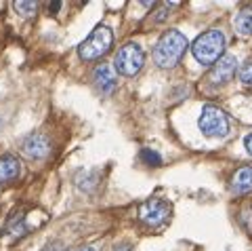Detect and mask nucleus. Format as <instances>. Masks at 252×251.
Instances as JSON below:
<instances>
[{"instance_id": "obj_6", "label": "nucleus", "mask_w": 252, "mask_h": 251, "mask_svg": "<svg viewBox=\"0 0 252 251\" xmlns=\"http://www.w3.org/2000/svg\"><path fill=\"white\" fill-rule=\"evenodd\" d=\"M139 219L149 228H158L170 217V205L162 199H147L139 205Z\"/></svg>"}, {"instance_id": "obj_1", "label": "nucleus", "mask_w": 252, "mask_h": 251, "mask_svg": "<svg viewBox=\"0 0 252 251\" xmlns=\"http://www.w3.org/2000/svg\"><path fill=\"white\" fill-rule=\"evenodd\" d=\"M187 38L179 30H168L160 36V41L154 46V61L160 68H175L181 57L185 55Z\"/></svg>"}, {"instance_id": "obj_13", "label": "nucleus", "mask_w": 252, "mask_h": 251, "mask_svg": "<svg viewBox=\"0 0 252 251\" xmlns=\"http://www.w3.org/2000/svg\"><path fill=\"white\" fill-rule=\"evenodd\" d=\"M13 6L21 17H32V15L38 11V2H23V0H19V2H15Z\"/></svg>"}, {"instance_id": "obj_14", "label": "nucleus", "mask_w": 252, "mask_h": 251, "mask_svg": "<svg viewBox=\"0 0 252 251\" xmlns=\"http://www.w3.org/2000/svg\"><path fill=\"white\" fill-rule=\"evenodd\" d=\"M240 81L246 84V87H252V57H248L240 68Z\"/></svg>"}, {"instance_id": "obj_11", "label": "nucleus", "mask_w": 252, "mask_h": 251, "mask_svg": "<svg viewBox=\"0 0 252 251\" xmlns=\"http://www.w3.org/2000/svg\"><path fill=\"white\" fill-rule=\"evenodd\" d=\"M231 192L244 197V194L252 192V167H242L231 177Z\"/></svg>"}, {"instance_id": "obj_21", "label": "nucleus", "mask_w": 252, "mask_h": 251, "mask_svg": "<svg viewBox=\"0 0 252 251\" xmlns=\"http://www.w3.org/2000/svg\"><path fill=\"white\" fill-rule=\"evenodd\" d=\"M61 6V2H53V4H49V11H57Z\"/></svg>"}, {"instance_id": "obj_18", "label": "nucleus", "mask_w": 252, "mask_h": 251, "mask_svg": "<svg viewBox=\"0 0 252 251\" xmlns=\"http://www.w3.org/2000/svg\"><path fill=\"white\" fill-rule=\"evenodd\" d=\"M244 148H246V152L252 156V133H248V135L244 137Z\"/></svg>"}, {"instance_id": "obj_10", "label": "nucleus", "mask_w": 252, "mask_h": 251, "mask_svg": "<svg viewBox=\"0 0 252 251\" xmlns=\"http://www.w3.org/2000/svg\"><path fill=\"white\" fill-rule=\"evenodd\" d=\"M19 175H21V163L13 154L0 156V182L9 184V182L19 179Z\"/></svg>"}, {"instance_id": "obj_17", "label": "nucleus", "mask_w": 252, "mask_h": 251, "mask_svg": "<svg viewBox=\"0 0 252 251\" xmlns=\"http://www.w3.org/2000/svg\"><path fill=\"white\" fill-rule=\"evenodd\" d=\"M42 251H67L65 247L61 245V243H51V245H46Z\"/></svg>"}, {"instance_id": "obj_8", "label": "nucleus", "mask_w": 252, "mask_h": 251, "mask_svg": "<svg viewBox=\"0 0 252 251\" xmlns=\"http://www.w3.org/2000/svg\"><path fill=\"white\" fill-rule=\"evenodd\" d=\"M21 152L28 159H44L51 152V142L44 133H30L21 142Z\"/></svg>"}, {"instance_id": "obj_19", "label": "nucleus", "mask_w": 252, "mask_h": 251, "mask_svg": "<svg viewBox=\"0 0 252 251\" xmlns=\"http://www.w3.org/2000/svg\"><path fill=\"white\" fill-rule=\"evenodd\" d=\"M114 251H132V245L130 243H118L114 247Z\"/></svg>"}, {"instance_id": "obj_2", "label": "nucleus", "mask_w": 252, "mask_h": 251, "mask_svg": "<svg viewBox=\"0 0 252 251\" xmlns=\"http://www.w3.org/2000/svg\"><path fill=\"white\" fill-rule=\"evenodd\" d=\"M193 57L202 66H215L217 61L225 55V36L220 30H208L202 36L195 38L191 46Z\"/></svg>"}, {"instance_id": "obj_5", "label": "nucleus", "mask_w": 252, "mask_h": 251, "mask_svg": "<svg viewBox=\"0 0 252 251\" xmlns=\"http://www.w3.org/2000/svg\"><path fill=\"white\" fill-rule=\"evenodd\" d=\"M145 64V53L137 42H128L124 44L116 55L114 68L116 72H120L124 76H135L141 72V68Z\"/></svg>"}, {"instance_id": "obj_4", "label": "nucleus", "mask_w": 252, "mask_h": 251, "mask_svg": "<svg viewBox=\"0 0 252 251\" xmlns=\"http://www.w3.org/2000/svg\"><path fill=\"white\" fill-rule=\"evenodd\" d=\"M198 127L206 137H225L229 133V119L217 106H204L198 119Z\"/></svg>"}, {"instance_id": "obj_20", "label": "nucleus", "mask_w": 252, "mask_h": 251, "mask_svg": "<svg viewBox=\"0 0 252 251\" xmlns=\"http://www.w3.org/2000/svg\"><path fill=\"white\" fill-rule=\"evenodd\" d=\"M76 251H99L97 245H86V247H80V249H76Z\"/></svg>"}, {"instance_id": "obj_7", "label": "nucleus", "mask_w": 252, "mask_h": 251, "mask_svg": "<svg viewBox=\"0 0 252 251\" xmlns=\"http://www.w3.org/2000/svg\"><path fill=\"white\" fill-rule=\"evenodd\" d=\"M235 70H238V59H235V55H223L215 66L210 68V72L206 76V81L212 84V87H223L233 78Z\"/></svg>"}, {"instance_id": "obj_15", "label": "nucleus", "mask_w": 252, "mask_h": 251, "mask_svg": "<svg viewBox=\"0 0 252 251\" xmlns=\"http://www.w3.org/2000/svg\"><path fill=\"white\" fill-rule=\"evenodd\" d=\"M141 159H143L147 165H152V167H160L162 165V156L158 152H154V150H149V148L141 150Z\"/></svg>"}, {"instance_id": "obj_3", "label": "nucleus", "mask_w": 252, "mask_h": 251, "mask_svg": "<svg viewBox=\"0 0 252 251\" xmlns=\"http://www.w3.org/2000/svg\"><path fill=\"white\" fill-rule=\"evenodd\" d=\"M112 44H114L112 30L107 26H99V28H94L91 32V36L80 44L78 53H80V57L84 61H94V59H101L103 55H107L112 51Z\"/></svg>"}, {"instance_id": "obj_12", "label": "nucleus", "mask_w": 252, "mask_h": 251, "mask_svg": "<svg viewBox=\"0 0 252 251\" xmlns=\"http://www.w3.org/2000/svg\"><path fill=\"white\" fill-rule=\"evenodd\" d=\"M235 30L240 34H252V6H246L235 15Z\"/></svg>"}, {"instance_id": "obj_9", "label": "nucleus", "mask_w": 252, "mask_h": 251, "mask_svg": "<svg viewBox=\"0 0 252 251\" xmlns=\"http://www.w3.org/2000/svg\"><path fill=\"white\" fill-rule=\"evenodd\" d=\"M93 81H94V87H97L101 93H109L116 91V84H118V78H116V68L109 66V64H101L94 68L93 72Z\"/></svg>"}, {"instance_id": "obj_16", "label": "nucleus", "mask_w": 252, "mask_h": 251, "mask_svg": "<svg viewBox=\"0 0 252 251\" xmlns=\"http://www.w3.org/2000/svg\"><path fill=\"white\" fill-rule=\"evenodd\" d=\"M177 6H179V2H164V4H160V9H158V15H156V21L166 19L168 15H170V11L177 9Z\"/></svg>"}]
</instances>
